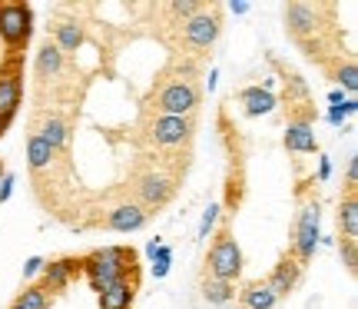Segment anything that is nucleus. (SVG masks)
I'll return each mask as SVG.
<instances>
[{
	"instance_id": "f257e3e1",
	"label": "nucleus",
	"mask_w": 358,
	"mask_h": 309,
	"mask_svg": "<svg viewBox=\"0 0 358 309\" xmlns=\"http://www.w3.org/2000/svg\"><path fill=\"white\" fill-rule=\"evenodd\" d=\"M203 64L186 57H169L159 67L150 93L143 97L140 114L159 116H196L203 103Z\"/></svg>"
},
{
	"instance_id": "f03ea898",
	"label": "nucleus",
	"mask_w": 358,
	"mask_h": 309,
	"mask_svg": "<svg viewBox=\"0 0 358 309\" xmlns=\"http://www.w3.org/2000/svg\"><path fill=\"white\" fill-rule=\"evenodd\" d=\"M219 34H222V4H216V0H209V4L203 0V7L189 20L156 30L159 43H166L169 57H186V60H199V64L216 47Z\"/></svg>"
},
{
	"instance_id": "7ed1b4c3",
	"label": "nucleus",
	"mask_w": 358,
	"mask_h": 309,
	"mask_svg": "<svg viewBox=\"0 0 358 309\" xmlns=\"http://www.w3.org/2000/svg\"><path fill=\"white\" fill-rule=\"evenodd\" d=\"M196 116H159V114H140L133 143L140 153H173V150H192L196 140Z\"/></svg>"
},
{
	"instance_id": "20e7f679",
	"label": "nucleus",
	"mask_w": 358,
	"mask_h": 309,
	"mask_svg": "<svg viewBox=\"0 0 358 309\" xmlns=\"http://www.w3.org/2000/svg\"><path fill=\"white\" fill-rule=\"evenodd\" d=\"M80 273L87 276L90 289L100 296L106 286L120 280H140V253L133 246H100L80 256Z\"/></svg>"
},
{
	"instance_id": "39448f33",
	"label": "nucleus",
	"mask_w": 358,
	"mask_h": 309,
	"mask_svg": "<svg viewBox=\"0 0 358 309\" xmlns=\"http://www.w3.org/2000/svg\"><path fill=\"white\" fill-rule=\"evenodd\" d=\"M295 203H299V213H295V223H292V240H289V249L292 256L308 266V259L315 253L319 246V226H322V200H319V186L315 180L308 183H299L295 190Z\"/></svg>"
},
{
	"instance_id": "423d86ee",
	"label": "nucleus",
	"mask_w": 358,
	"mask_h": 309,
	"mask_svg": "<svg viewBox=\"0 0 358 309\" xmlns=\"http://www.w3.org/2000/svg\"><path fill=\"white\" fill-rule=\"evenodd\" d=\"M203 276L222 280V283H236L243 276V249H239V240L232 233V217H222L216 223V230H213V243H209V253H206Z\"/></svg>"
},
{
	"instance_id": "0eeeda50",
	"label": "nucleus",
	"mask_w": 358,
	"mask_h": 309,
	"mask_svg": "<svg viewBox=\"0 0 358 309\" xmlns=\"http://www.w3.org/2000/svg\"><path fill=\"white\" fill-rule=\"evenodd\" d=\"M34 34V7L27 0H0V43L10 57H24Z\"/></svg>"
},
{
	"instance_id": "6e6552de",
	"label": "nucleus",
	"mask_w": 358,
	"mask_h": 309,
	"mask_svg": "<svg viewBox=\"0 0 358 309\" xmlns=\"http://www.w3.org/2000/svg\"><path fill=\"white\" fill-rule=\"evenodd\" d=\"M272 67L279 70L282 77V103H285V123H315V100H312V90H308V83L302 80L299 70H292L289 64H282L275 57H268Z\"/></svg>"
},
{
	"instance_id": "1a4fd4ad",
	"label": "nucleus",
	"mask_w": 358,
	"mask_h": 309,
	"mask_svg": "<svg viewBox=\"0 0 358 309\" xmlns=\"http://www.w3.org/2000/svg\"><path fill=\"white\" fill-rule=\"evenodd\" d=\"M20 100H24V57L3 53V64H0V137L17 120Z\"/></svg>"
},
{
	"instance_id": "9d476101",
	"label": "nucleus",
	"mask_w": 358,
	"mask_h": 309,
	"mask_svg": "<svg viewBox=\"0 0 358 309\" xmlns=\"http://www.w3.org/2000/svg\"><path fill=\"white\" fill-rule=\"evenodd\" d=\"M47 40L64 53L66 60H77V53L83 50V43H87V24H83V17H80L77 7H57V11H53L50 37Z\"/></svg>"
},
{
	"instance_id": "9b49d317",
	"label": "nucleus",
	"mask_w": 358,
	"mask_h": 309,
	"mask_svg": "<svg viewBox=\"0 0 358 309\" xmlns=\"http://www.w3.org/2000/svg\"><path fill=\"white\" fill-rule=\"evenodd\" d=\"M146 219H150V213L143 206H136L120 190V196H116L113 203L103 206V217L96 226H103V230H110V233H136L146 226Z\"/></svg>"
},
{
	"instance_id": "f8f14e48",
	"label": "nucleus",
	"mask_w": 358,
	"mask_h": 309,
	"mask_svg": "<svg viewBox=\"0 0 358 309\" xmlns=\"http://www.w3.org/2000/svg\"><path fill=\"white\" fill-rule=\"evenodd\" d=\"M70 74H73V64L53 47L50 40H43L40 50H37V64H34L37 90H47V87H53V83H60L64 77H70Z\"/></svg>"
},
{
	"instance_id": "ddd939ff",
	"label": "nucleus",
	"mask_w": 358,
	"mask_h": 309,
	"mask_svg": "<svg viewBox=\"0 0 358 309\" xmlns=\"http://www.w3.org/2000/svg\"><path fill=\"white\" fill-rule=\"evenodd\" d=\"M302 273H306V266H302V263L292 256V249H285V253L279 256V263L272 266V273H268L266 283H268V289L275 293V299H285L295 289V286H299Z\"/></svg>"
},
{
	"instance_id": "4468645a",
	"label": "nucleus",
	"mask_w": 358,
	"mask_h": 309,
	"mask_svg": "<svg viewBox=\"0 0 358 309\" xmlns=\"http://www.w3.org/2000/svg\"><path fill=\"white\" fill-rule=\"evenodd\" d=\"M80 276V256H60V259H50V263H43V273H40V286L47 289V293H64L70 280H77Z\"/></svg>"
},
{
	"instance_id": "2eb2a0df",
	"label": "nucleus",
	"mask_w": 358,
	"mask_h": 309,
	"mask_svg": "<svg viewBox=\"0 0 358 309\" xmlns=\"http://www.w3.org/2000/svg\"><path fill=\"white\" fill-rule=\"evenodd\" d=\"M136 293H140V280H120V283L106 286L96 299H100V309H133Z\"/></svg>"
},
{
	"instance_id": "dca6fc26",
	"label": "nucleus",
	"mask_w": 358,
	"mask_h": 309,
	"mask_svg": "<svg viewBox=\"0 0 358 309\" xmlns=\"http://www.w3.org/2000/svg\"><path fill=\"white\" fill-rule=\"evenodd\" d=\"M285 150H289V153H295V156L319 153L315 127H308V123H285Z\"/></svg>"
},
{
	"instance_id": "f3484780",
	"label": "nucleus",
	"mask_w": 358,
	"mask_h": 309,
	"mask_svg": "<svg viewBox=\"0 0 358 309\" xmlns=\"http://www.w3.org/2000/svg\"><path fill=\"white\" fill-rule=\"evenodd\" d=\"M335 223H338L342 240H358V190H345V193L338 196Z\"/></svg>"
},
{
	"instance_id": "a211bd4d",
	"label": "nucleus",
	"mask_w": 358,
	"mask_h": 309,
	"mask_svg": "<svg viewBox=\"0 0 358 309\" xmlns=\"http://www.w3.org/2000/svg\"><path fill=\"white\" fill-rule=\"evenodd\" d=\"M57 160H60V153H53L47 140H40L37 133H30V137H27V163H30V173H34V177L47 173Z\"/></svg>"
},
{
	"instance_id": "6ab92c4d",
	"label": "nucleus",
	"mask_w": 358,
	"mask_h": 309,
	"mask_svg": "<svg viewBox=\"0 0 358 309\" xmlns=\"http://www.w3.org/2000/svg\"><path fill=\"white\" fill-rule=\"evenodd\" d=\"M239 103H243L245 116H266L275 110V97L266 87H245V90H239Z\"/></svg>"
},
{
	"instance_id": "aec40b11",
	"label": "nucleus",
	"mask_w": 358,
	"mask_h": 309,
	"mask_svg": "<svg viewBox=\"0 0 358 309\" xmlns=\"http://www.w3.org/2000/svg\"><path fill=\"white\" fill-rule=\"evenodd\" d=\"M239 296V303H243L245 309H272L279 299H275V293L268 289L266 280H256V283H245L243 293H236Z\"/></svg>"
},
{
	"instance_id": "412c9836",
	"label": "nucleus",
	"mask_w": 358,
	"mask_h": 309,
	"mask_svg": "<svg viewBox=\"0 0 358 309\" xmlns=\"http://www.w3.org/2000/svg\"><path fill=\"white\" fill-rule=\"evenodd\" d=\"M199 293L209 306H226L236 299V283H222V280H209L203 276V283H199Z\"/></svg>"
},
{
	"instance_id": "4be33fe9",
	"label": "nucleus",
	"mask_w": 358,
	"mask_h": 309,
	"mask_svg": "<svg viewBox=\"0 0 358 309\" xmlns=\"http://www.w3.org/2000/svg\"><path fill=\"white\" fill-rule=\"evenodd\" d=\"M50 293L40 283L24 286V293H17V299L10 303V309H50Z\"/></svg>"
},
{
	"instance_id": "5701e85b",
	"label": "nucleus",
	"mask_w": 358,
	"mask_h": 309,
	"mask_svg": "<svg viewBox=\"0 0 358 309\" xmlns=\"http://www.w3.org/2000/svg\"><path fill=\"white\" fill-rule=\"evenodd\" d=\"M329 77L335 80V83H342L338 90L342 93H355L358 90V70H355V57L352 60H338V64L332 67V70H325Z\"/></svg>"
},
{
	"instance_id": "b1692460",
	"label": "nucleus",
	"mask_w": 358,
	"mask_h": 309,
	"mask_svg": "<svg viewBox=\"0 0 358 309\" xmlns=\"http://www.w3.org/2000/svg\"><path fill=\"white\" fill-rule=\"evenodd\" d=\"M355 110H358V103L348 97L342 107H329V123H332V127H342L348 116H355Z\"/></svg>"
},
{
	"instance_id": "393cba45",
	"label": "nucleus",
	"mask_w": 358,
	"mask_h": 309,
	"mask_svg": "<svg viewBox=\"0 0 358 309\" xmlns=\"http://www.w3.org/2000/svg\"><path fill=\"white\" fill-rule=\"evenodd\" d=\"M338 249H342L345 270L355 276V270H358V240H338Z\"/></svg>"
},
{
	"instance_id": "a878e982",
	"label": "nucleus",
	"mask_w": 358,
	"mask_h": 309,
	"mask_svg": "<svg viewBox=\"0 0 358 309\" xmlns=\"http://www.w3.org/2000/svg\"><path fill=\"white\" fill-rule=\"evenodd\" d=\"M169 263H173V249H169V246H159L153 253V276L156 280H163L169 273Z\"/></svg>"
},
{
	"instance_id": "bb28decb",
	"label": "nucleus",
	"mask_w": 358,
	"mask_h": 309,
	"mask_svg": "<svg viewBox=\"0 0 358 309\" xmlns=\"http://www.w3.org/2000/svg\"><path fill=\"white\" fill-rule=\"evenodd\" d=\"M219 213H222V210H219V203H209V206H206V213H203V223H199V240H206L209 233L216 230V223H219Z\"/></svg>"
},
{
	"instance_id": "cd10ccee",
	"label": "nucleus",
	"mask_w": 358,
	"mask_h": 309,
	"mask_svg": "<svg viewBox=\"0 0 358 309\" xmlns=\"http://www.w3.org/2000/svg\"><path fill=\"white\" fill-rule=\"evenodd\" d=\"M13 183H17V177H13V173H3V177H0V203H7V200H10Z\"/></svg>"
},
{
	"instance_id": "c85d7f7f",
	"label": "nucleus",
	"mask_w": 358,
	"mask_h": 309,
	"mask_svg": "<svg viewBox=\"0 0 358 309\" xmlns=\"http://www.w3.org/2000/svg\"><path fill=\"white\" fill-rule=\"evenodd\" d=\"M345 190H358V160H355V156L348 160V170H345Z\"/></svg>"
},
{
	"instance_id": "c756f323",
	"label": "nucleus",
	"mask_w": 358,
	"mask_h": 309,
	"mask_svg": "<svg viewBox=\"0 0 358 309\" xmlns=\"http://www.w3.org/2000/svg\"><path fill=\"white\" fill-rule=\"evenodd\" d=\"M43 263H47L43 256H30V259H27V263H24V276H27V280H30V276H37V273H43Z\"/></svg>"
},
{
	"instance_id": "7c9ffc66",
	"label": "nucleus",
	"mask_w": 358,
	"mask_h": 309,
	"mask_svg": "<svg viewBox=\"0 0 358 309\" xmlns=\"http://www.w3.org/2000/svg\"><path fill=\"white\" fill-rule=\"evenodd\" d=\"M332 177V163H329V156H322L319 160V180H329Z\"/></svg>"
},
{
	"instance_id": "2f4dec72",
	"label": "nucleus",
	"mask_w": 358,
	"mask_h": 309,
	"mask_svg": "<svg viewBox=\"0 0 358 309\" xmlns=\"http://www.w3.org/2000/svg\"><path fill=\"white\" fill-rule=\"evenodd\" d=\"M348 97L342 90H338V87H335V90H329V103H332V107H342V103H345Z\"/></svg>"
},
{
	"instance_id": "473e14b6",
	"label": "nucleus",
	"mask_w": 358,
	"mask_h": 309,
	"mask_svg": "<svg viewBox=\"0 0 358 309\" xmlns=\"http://www.w3.org/2000/svg\"><path fill=\"white\" fill-rule=\"evenodd\" d=\"M229 11L236 13V17H243V13L249 11V4H245V0H232V4H229Z\"/></svg>"
},
{
	"instance_id": "72a5a7b5",
	"label": "nucleus",
	"mask_w": 358,
	"mask_h": 309,
	"mask_svg": "<svg viewBox=\"0 0 358 309\" xmlns=\"http://www.w3.org/2000/svg\"><path fill=\"white\" fill-rule=\"evenodd\" d=\"M159 246H163V243H159V240H150V243H146V253L153 256V253H156V249H159Z\"/></svg>"
},
{
	"instance_id": "f704fd0d",
	"label": "nucleus",
	"mask_w": 358,
	"mask_h": 309,
	"mask_svg": "<svg viewBox=\"0 0 358 309\" xmlns=\"http://www.w3.org/2000/svg\"><path fill=\"white\" fill-rule=\"evenodd\" d=\"M0 177H3V160H0Z\"/></svg>"
}]
</instances>
